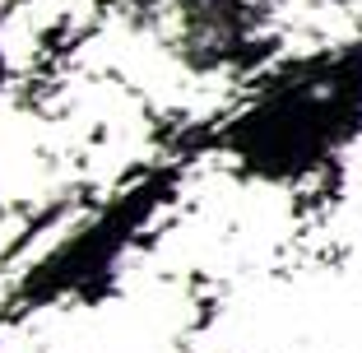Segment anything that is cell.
Segmentation results:
<instances>
[{"label":"cell","mask_w":362,"mask_h":353,"mask_svg":"<svg viewBox=\"0 0 362 353\" xmlns=\"http://www.w3.org/2000/svg\"><path fill=\"white\" fill-rule=\"evenodd\" d=\"M5 79H10V61H5V47H0V88H5Z\"/></svg>","instance_id":"obj_1"}]
</instances>
